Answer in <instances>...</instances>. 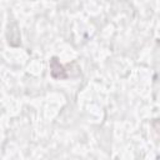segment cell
<instances>
[{"label":"cell","instance_id":"1","mask_svg":"<svg viewBox=\"0 0 160 160\" xmlns=\"http://www.w3.org/2000/svg\"><path fill=\"white\" fill-rule=\"evenodd\" d=\"M50 69H51V76L55 79H65L68 76L66 70L64 69V66L59 62V60L56 58H52L50 61Z\"/></svg>","mask_w":160,"mask_h":160}]
</instances>
